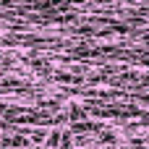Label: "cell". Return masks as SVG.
<instances>
[{
	"label": "cell",
	"instance_id": "1",
	"mask_svg": "<svg viewBox=\"0 0 149 149\" xmlns=\"http://www.w3.org/2000/svg\"><path fill=\"white\" fill-rule=\"evenodd\" d=\"M68 118L73 120V126H76V123H84V120H86V110H84L81 105H71V107H68Z\"/></svg>",
	"mask_w": 149,
	"mask_h": 149
},
{
	"label": "cell",
	"instance_id": "2",
	"mask_svg": "<svg viewBox=\"0 0 149 149\" xmlns=\"http://www.w3.org/2000/svg\"><path fill=\"white\" fill-rule=\"evenodd\" d=\"M60 144H63V131H50V134H47V147H60Z\"/></svg>",
	"mask_w": 149,
	"mask_h": 149
},
{
	"label": "cell",
	"instance_id": "3",
	"mask_svg": "<svg viewBox=\"0 0 149 149\" xmlns=\"http://www.w3.org/2000/svg\"><path fill=\"white\" fill-rule=\"evenodd\" d=\"M60 149H71V134L68 131H63V144H60Z\"/></svg>",
	"mask_w": 149,
	"mask_h": 149
},
{
	"label": "cell",
	"instance_id": "4",
	"mask_svg": "<svg viewBox=\"0 0 149 149\" xmlns=\"http://www.w3.org/2000/svg\"><path fill=\"white\" fill-rule=\"evenodd\" d=\"M147 65H149V60H147Z\"/></svg>",
	"mask_w": 149,
	"mask_h": 149
}]
</instances>
